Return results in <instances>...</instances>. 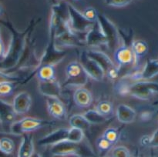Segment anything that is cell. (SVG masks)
Instances as JSON below:
<instances>
[{
  "label": "cell",
  "instance_id": "f1b7e54d",
  "mask_svg": "<svg viewBox=\"0 0 158 157\" xmlns=\"http://www.w3.org/2000/svg\"><path fill=\"white\" fill-rule=\"evenodd\" d=\"M15 87L14 83L6 82L0 83V96H9L12 95Z\"/></svg>",
  "mask_w": 158,
  "mask_h": 157
},
{
  "label": "cell",
  "instance_id": "3957f363",
  "mask_svg": "<svg viewBox=\"0 0 158 157\" xmlns=\"http://www.w3.org/2000/svg\"><path fill=\"white\" fill-rule=\"evenodd\" d=\"M127 94L138 99L148 100L158 95V83L150 80H140L128 86Z\"/></svg>",
  "mask_w": 158,
  "mask_h": 157
},
{
  "label": "cell",
  "instance_id": "e0dca14e",
  "mask_svg": "<svg viewBox=\"0 0 158 157\" xmlns=\"http://www.w3.org/2000/svg\"><path fill=\"white\" fill-rule=\"evenodd\" d=\"M73 100L80 108H88L94 101L93 95L88 89L83 87L77 88L73 93Z\"/></svg>",
  "mask_w": 158,
  "mask_h": 157
},
{
  "label": "cell",
  "instance_id": "44dd1931",
  "mask_svg": "<svg viewBox=\"0 0 158 157\" xmlns=\"http://www.w3.org/2000/svg\"><path fill=\"white\" fill-rule=\"evenodd\" d=\"M15 112L14 111L12 105L3 102L0 99V120L12 124L15 117Z\"/></svg>",
  "mask_w": 158,
  "mask_h": 157
},
{
  "label": "cell",
  "instance_id": "5bb4252c",
  "mask_svg": "<svg viewBox=\"0 0 158 157\" xmlns=\"http://www.w3.org/2000/svg\"><path fill=\"white\" fill-rule=\"evenodd\" d=\"M158 75V60L150 59L146 62L144 66L140 72L131 76L135 81L150 80Z\"/></svg>",
  "mask_w": 158,
  "mask_h": 157
},
{
  "label": "cell",
  "instance_id": "83f0119b",
  "mask_svg": "<svg viewBox=\"0 0 158 157\" xmlns=\"http://www.w3.org/2000/svg\"><path fill=\"white\" fill-rule=\"evenodd\" d=\"M110 157H131L129 149L123 146H118L112 148Z\"/></svg>",
  "mask_w": 158,
  "mask_h": 157
},
{
  "label": "cell",
  "instance_id": "52a82bcc",
  "mask_svg": "<svg viewBox=\"0 0 158 157\" xmlns=\"http://www.w3.org/2000/svg\"><path fill=\"white\" fill-rule=\"evenodd\" d=\"M80 65L89 78L100 82L104 78L105 72L97 62L93 59L86 53V51H83L80 55Z\"/></svg>",
  "mask_w": 158,
  "mask_h": 157
},
{
  "label": "cell",
  "instance_id": "6da1fadb",
  "mask_svg": "<svg viewBox=\"0 0 158 157\" xmlns=\"http://www.w3.org/2000/svg\"><path fill=\"white\" fill-rule=\"evenodd\" d=\"M68 13V22L71 30L77 34L85 42L86 33L93 27L94 23L88 21L81 12L70 4L66 5ZM86 44V42H85Z\"/></svg>",
  "mask_w": 158,
  "mask_h": 157
},
{
  "label": "cell",
  "instance_id": "9c48e42d",
  "mask_svg": "<svg viewBox=\"0 0 158 157\" xmlns=\"http://www.w3.org/2000/svg\"><path fill=\"white\" fill-rule=\"evenodd\" d=\"M114 59L119 69L134 64V58L131 46L125 44L120 45L114 50Z\"/></svg>",
  "mask_w": 158,
  "mask_h": 157
},
{
  "label": "cell",
  "instance_id": "9a60e30c",
  "mask_svg": "<svg viewBox=\"0 0 158 157\" xmlns=\"http://www.w3.org/2000/svg\"><path fill=\"white\" fill-rule=\"evenodd\" d=\"M116 115L119 122L124 124H129L134 122L137 117V112L131 106L122 103L117 106Z\"/></svg>",
  "mask_w": 158,
  "mask_h": 157
},
{
  "label": "cell",
  "instance_id": "d4e9b609",
  "mask_svg": "<svg viewBox=\"0 0 158 157\" xmlns=\"http://www.w3.org/2000/svg\"><path fill=\"white\" fill-rule=\"evenodd\" d=\"M15 143L11 139L4 137L0 139V151L6 155H10L14 152Z\"/></svg>",
  "mask_w": 158,
  "mask_h": 157
},
{
  "label": "cell",
  "instance_id": "836d02e7",
  "mask_svg": "<svg viewBox=\"0 0 158 157\" xmlns=\"http://www.w3.org/2000/svg\"><path fill=\"white\" fill-rule=\"evenodd\" d=\"M6 55V48H5L4 42H3L2 38L1 28H0V62H2L5 59Z\"/></svg>",
  "mask_w": 158,
  "mask_h": 157
},
{
  "label": "cell",
  "instance_id": "d6986e66",
  "mask_svg": "<svg viewBox=\"0 0 158 157\" xmlns=\"http://www.w3.org/2000/svg\"><path fill=\"white\" fill-rule=\"evenodd\" d=\"M34 154V142L32 135L23 134V139L18 151V157H32Z\"/></svg>",
  "mask_w": 158,
  "mask_h": 157
},
{
  "label": "cell",
  "instance_id": "ba28073f",
  "mask_svg": "<svg viewBox=\"0 0 158 157\" xmlns=\"http://www.w3.org/2000/svg\"><path fill=\"white\" fill-rule=\"evenodd\" d=\"M80 143L63 141L51 146V153L59 156H81L83 152Z\"/></svg>",
  "mask_w": 158,
  "mask_h": 157
},
{
  "label": "cell",
  "instance_id": "7a4b0ae2",
  "mask_svg": "<svg viewBox=\"0 0 158 157\" xmlns=\"http://www.w3.org/2000/svg\"><path fill=\"white\" fill-rule=\"evenodd\" d=\"M66 80L63 86L70 88H80L87 83L89 77L83 69L80 63L73 61L66 66L65 69Z\"/></svg>",
  "mask_w": 158,
  "mask_h": 157
},
{
  "label": "cell",
  "instance_id": "277c9868",
  "mask_svg": "<svg viewBox=\"0 0 158 157\" xmlns=\"http://www.w3.org/2000/svg\"><path fill=\"white\" fill-rule=\"evenodd\" d=\"M97 21L100 23L106 38V48L109 50L114 52V50L120 46L122 41L120 30L114 22L103 14H99Z\"/></svg>",
  "mask_w": 158,
  "mask_h": 157
},
{
  "label": "cell",
  "instance_id": "2e32d148",
  "mask_svg": "<svg viewBox=\"0 0 158 157\" xmlns=\"http://www.w3.org/2000/svg\"><path fill=\"white\" fill-rule=\"evenodd\" d=\"M40 92L46 97H57L60 98L61 94V87L56 79L48 82H40Z\"/></svg>",
  "mask_w": 158,
  "mask_h": 157
},
{
  "label": "cell",
  "instance_id": "5b68a950",
  "mask_svg": "<svg viewBox=\"0 0 158 157\" xmlns=\"http://www.w3.org/2000/svg\"><path fill=\"white\" fill-rule=\"evenodd\" d=\"M52 122L33 117H24L18 121L13 122L10 126V131L15 135L29 133L52 124Z\"/></svg>",
  "mask_w": 158,
  "mask_h": 157
},
{
  "label": "cell",
  "instance_id": "8d00e7d4",
  "mask_svg": "<svg viewBox=\"0 0 158 157\" xmlns=\"http://www.w3.org/2000/svg\"><path fill=\"white\" fill-rule=\"evenodd\" d=\"M52 157H63V156H59V155H53Z\"/></svg>",
  "mask_w": 158,
  "mask_h": 157
},
{
  "label": "cell",
  "instance_id": "4dcf8cb0",
  "mask_svg": "<svg viewBox=\"0 0 158 157\" xmlns=\"http://www.w3.org/2000/svg\"><path fill=\"white\" fill-rule=\"evenodd\" d=\"M96 145H97V147L100 152H106V151L110 150L113 148L114 145L110 143V142L108 141L106 139H105L104 137L100 136L96 141Z\"/></svg>",
  "mask_w": 158,
  "mask_h": 157
},
{
  "label": "cell",
  "instance_id": "e575fe53",
  "mask_svg": "<svg viewBox=\"0 0 158 157\" xmlns=\"http://www.w3.org/2000/svg\"><path fill=\"white\" fill-rule=\"evenodd\" d=\"M151 113L150 112H142L141 115H140V119L143 121H148V120H150L151 119Z\"/></svg>",
  "mask_w": 158,
  "mask_h": 157
},
{
  "label": "cell",
  "instance_id": "7c38bea8",
  "mask_svg": "<svg viewBox=\"0 0 158 157\" xmlns=\"http://www.w3.org/2000/svg\"><path fill=\"white\" fill-rule=\"evenodd\" d=\"M85 42L87 46L92 47L100 46H106V38L98 21L94 23L93 27L86 33Z\"/></svg>",
  "mask_w": 158,
  "mask_h": 157
},
{
  "label": "cell",
  "instance_id": "484cf974",
  "mask_svg": "<svg viewBox=\"0 0 158 157\" xmlns=\"http://www.w3.org/2000/svg\"><path fill=\"white\" fill-rule=\"evenodd\" d=\"M120 132L116 128H107L103 132L102 136L110 142L113 145H115L120 139Z\"/></svg>",
  "mask_w": 158,
  "mask_h": 157
},
{
  "label": "cell",
  "instance_id": "4316f807",
  "mask_svg": "<svg viewBox=\"0 0 158 157\" xmlns=\"http://www.w3.org/2000/svg\"><path fill=\"white\" fill-rule=\"evenodd\" d=\"M21 75L15 73H9V72H3L0 70V83H6V82H10V83H15V82H19L21 80L23 81V78L20 76Z\"/></svg>",
  "mask_w": 158,
  "mask_h": 157
},
{
  "label": "cell",
  "instance_id": "d590c367",
  "mask_svg": "<svg viewBox=\"0 0 158 157\" xmlns=\"http://www.w3.org/2000/svg\"><path fill=\"white\" fill-rule=\"evenodd\" d=\"M3 12H4V9H3L2 6V5L0 4V17H1L2 15Z\"/></svg>",
  "mask_w": 158,
  "mask_h": 157
},
{
  "label": "cell",
  "instance_id": "4fadbf2b",
  "mask_svg": "<svg viewBox=\"0 0 158 157\" xmlns=\"http://www.w3.org/2000/svg\"><path fill=\"white\" fill-rule=\"evenodd\" d=\"M12 105L15 114L23 115L30 109L32 106V98L28 92H19L14 97Z\"/></svg>",
  "mask_w": 158,
  "mask_h": 157
},
{
  "label": "cell",
  "instance_id": "74e56055",
  "mask_svg": "<svg viewBox=\"0 0 158 157\" xmlns=\"http://www.w3.org/2000/svg\"><path fill=\"white\" fill-rule=\"evenodd\" d=\"M74 1H80V0H74Z\"/></svg>",
  "mask_w": 158,
  "mask_h": 157
},
{
  "label": "cell",
  "instance_id": "ac0fdd59",
  "mask_svg": "<svg viewBox=\"0 0 158 157\" xmlns=\"http://www.w3.org/2000/svg\"><path fill=\"white\" fill-rule=\"evenodd\" d=\"M131 48L134 58V64L137 66L140 60L148 54L149 46L144 40L137 39L132 42Z\"/></svg>",
  "mask_w": 158,
  "mask_h": 157
},
{
  "label": "cell",
  "instance_id": "d6a6232c",
  "mask_svg": "<svg viewBox=\"0 0 158 157\" xmlns=\"http://www.w3.org/2000/svg\"><path fill=\"white\" fill-rule=\"evenodd\" d=\"M148 146L150 147H158V129L154 131L151 136H149Z\"/></svg>",
  "mask_w": 158,
  "mask_h": 157
},
{
  "label": "cell",
  "instance_id": "7402d4cb",
  "mask_svg": "<svg viewBox=\"0 0 158 157\" xmlns=\"http://www.w3.org/2000/svg\"><path fill=\"white\" fill-rule=\"evenodd\" d=\"M95 109L106 119H109L114 115V104L109 100H101L96 106Z\"/></svg>",
  "mask_w": 158,
  "mask_h": 157
},
{
  "label": "cell",
  "instance_id": "8fae6325",
  "mask_svg": "<svg viewBox=\"0 0 158 157\" xmlns=\"http://www.w3.org/2000/svg\"><path fill=\"white\" fill-rule=\"evenodd\" d=\"M47 111L49 115L59 120H65L67 117L66 107L57 97H46Z\"/></svg>",
  "mask_w": 158,
  "mask_h": 157
},
{
  "label": "cell",
  "instance_id": "1f68e13d",
  "mask_svg": "<svg viewBox=\"0 0 158 157\" xmlns=\"http://www.w3.org/2000/svg\"><path fill=\"white\" fill-rule=\"evenodd\" d=\"M106 5L112 7H124L128 6L133 0H103Z\"/></svg>",
  "mask_w": 158,
  "mask_h": 157
},
{
  "label": "cell",
  "instance_id": "30bf717a",
  "mask_svg": "<svg viewBox=\"0 0 158 157\" xmlns=\"http://www.w3.org/2000/svg\"><path fill=\"white\" fill-rule=\"evenodd\" d=\"M70 128H60L48 135H45L38 141L40 146H53L63 141H69Z\"/></svg>",
  "mask_w": 158,
  "mask_h": 157
},
{
  "label": "cell",
  "instance_id": "f546056e",
  "mask_svg": "<svg viewBox=\"0 0 158 157\" xmlns=\"http://www.w3.org/2000/svg\"><path fill=\"white\" fill-rule=\"evenodd\" d=\"M82 13H83V15H84V17L88 20V21L91 22L93 23L96 22L97 21L99 13L95 8L86 7V9L83 11Z\"/></svg>",
  "mask_w": 158,
  "mask_h": 157
},
{
  "label": "cell",
  "instance_id": "ffe728a7",
  "mask_svg": "<svg viewBox=\"0 0 158 157\" xmlns=\"http://www.w3.org/2000/svg\"><path fill=\"white\" fill-rule=\"evenodd\" d=\"M36 76L40 82H48L56 79L55 66L52 64L42 65L37 69Z\"/></svg>",
  "mask_w": 158,
  "mask_h": 157
},
{
  "label": "cell",
  "instance_id": "603a6c76",
  "mask_svg": "<svg viewBox=\"0 0 158 157\" xmlns=\"http://www.w3.org/2000/svg\"><path fill=\"white\" fill-rule=\"evenodd\" d=\"M69 123L71 127L77 128L83 131L86 130L90 126V123L85 119L83 115H81V114H76V115H72L69 119Z\"/></svg>",
  "mask_w": 158,
  "mask_h": 157
},
{
  "label": "cell",
  "instance_id": "cb8c5ba5",
  "mask_svg": "<svg viewBox=\"0 0 158 157\" xmlns=\"http://www.w3.org/2000/svg\"><path fill=\"white\" fill-rule=\"evenodd\" d=\"M83 115L85 119L90 123V125L101 124L107 120V119L100 115L96 109H89L85 112Z\"/></svg>",
  "mask_w": 158,
  "mask_h": 157
},
{
  "label": "cell",
  "instance_id": "8992f818",
  "mask_svg": "<svg viewBox=\"0 0 158 157\" xmlns=\"http://www.w3.org/2000/svg\"><path fill=\"white\" fill-rule=\"evenodd\" d=\"M86 53L90 58L99 63L105 72V76L110 80H115L120 75V69L114 64L110 58L102 51L90 49L86 51Z\"/></svg>",
  "mask_w": 158,
  "mask_h": 157
}]
</instances>
